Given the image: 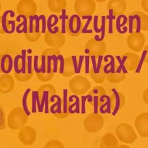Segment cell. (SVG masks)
<instances>
[{
	"instance_id": "cell-1",
	"label": "cell",
	"mask_w": 148,
	"mask_h": 148,
	"mask_svg": "<svg viewBox=\"0 0 148 148\" xmlns=\"http://www.w3.org/2000/svg\"><path fill=\"white\" fill-rule=\"evenodd\" d=\"M128 27L130 33L148 31V15L142 11H135L129 14Z\"/></svg>"
},
{
	"instance_id": "cell-2",
	"label": "cell",
	"mask_w": 148,
	"mask_h": 148,
	"mask_svg": "<svg viewBox=\"0 0 148 148\" xmlns=\"http://www.w3.org/2000/svg\"><path fill=\"white\" fill-rule=\"evenodd\" d=\"M27 114L21 107H16L12 110L7 118V125L10 130H20L28 121Z\"/></svg>"
},
{
	"instance_id": "cell-3",
	"label": "cell",
	"mask_w": 148,
	"mask_h": 148,
	"mask_svg": "<svg viewBox=\"0 0 148 148\" xmlns=\"http://www.w3.org/2000/svg\"><path fill=\"white\" fill-rule=\"evenodd\" d=\"M115 134L120 141L127 144L134 143L137 139V135L133 127L127 123H121L115 130Z\"/></svg>"
},
{
	"instance_id": "cell-4",
	"label": "cell",
	"mask_w": 148,
	"mask_h": 148,
	"mask_svg": "<svg viewBox=\"0 0 148 148\" xmlns=\"http://www.w3.org/2000/svg\"><path fill=\"white\" fill-rule=\"evenodd\" d=\"M96 5L94 0H75L74 10L80 16H89L94 14Z\"/></svg>"
},
{
	"instance_id": "cell-5",
	"label": "cell",
	"mask_w": 148,
	"mask_h": 148,
	"mask_svg": "<svg viewBox=\"0 0 148 148\" xmlns=\"http://www.w3.org/2000/svg\"><path fill=\"white\" fill-rule=\"evenodd\" d=\"M84 126L86 130L89 133H97L104 126V120L100 114L93 113L85 119Z\"/></svg>"
},
{
	"instance_id": "cell-6",
	"label": "cell",
	"mask_w": 148,
	"mask_h": 148,
	"mask_svg": "<svg viewBox=\"0 0 148 148\" xmlns=\"http://www.w3.org/2000/svg\"><path fill=\"white\" fill-rule=\"evenodd\" d=\"M37 10L38 7L34 0H20L16 5L17 14L26 18L34 16Z\"/></svg>"
},
{
	"instance_id": "cell-7",
	"label": "cell",
	"mask_w": 148,
	"mask_h": 148,
	"mask_svg": "<svg viewBox=\"0 0 148 148\" xmlns=\"http://www.w3.org/2000/svg\"><path fill=\"white\" fill-rule=\"evenodd\" d=\"M146 42V37L141 32H133L128 36L127 44L130 49L135 52H141Z\"/></svg>"
},
{
	"instance_id": "cell-8",
	"label": "cell",
	"mask_w": 148,
	"mask_h": 148,
	"mask_svg": "<svg viewBox=\"0 0 148 148\" xmlns=\"http://www.w3.org/2000/svg\"><path fill=\"white\" fill-rule=\"evenodd\" d=\"M18 138L20 142L24 145H32L34 144L37 139V132L31 126H24L19 130Z\"/></svg>"
},
{
	"instance_id": "cell-9",
	"label": "cell",
	"mask_w": 148,
	"mask_h": 148,
	"mask_svg": "<svg viewBox=\"0 0 148 148\" xmlns=\"http://www.w3.org/2000/svg\"><path fill=\"white\" fill-rule=\"evenodd\" d=\"M135 127L138 134L143 138H148V113L138 114L135 119Z\"/></svg>"
},
{
	"instance_id": "cell-10",
	"label": "cell",
	"mask_w": 148,
	"mask_h": 148,
	"mask_svg": "<svg viewBox=\"0 0 148 148\" xmlns=\"http://www.w3.org/2000/svg\"><path fill=\"white\" fill-rule=\"evenodd\" d=\"M82 19L77 14L71 15L66 23V29L71 35H79L83 30Z\"/></svg>"
},
{
	"instance_id": "cell-11",
	"label": "cell",
	"mask_w": 148,
	"mask_h": 148,
	"mask_svg": "<svg viewBox=\"0 0 148 148\" xmlns=\"http://www.w3.org/2000/svg\"><path fill=\"white\" fill-rule=\"evenodd\" d=\"M112 92L113 96L111 97V111H112L113 116H115L125 105V99L123 95L116 88H112Z\"/></svg>"
},
{
	"instance_id": "cell-12",
	"label": "cell",
	"mask_w": 148,
	"mask_h": 148,
	"mask_svg": "<svg viewBox=\"0 0 148 148\" xmlns=\"http://www.w3.org/2000/svg\"><path fill=\"white\" fill-rule=\"evenodd\" d=\"M107 7L114 15L120 16L125 14L127 9V3L125 0H110Z\"/></svg>"
},
{
	"instance_id": "cell-13",
	"label": "cell",
	"mask_w": 148,
	"mask_h": 148,
	"mask_svg": "<svg viewBox=\"0 0 148 148\" xmlns=\"http://www.w3.org/2000/svg\"><path fill=\"white\" fill-rule=\"evenodd\" d=\"M15 80L10 74H3L0 76V92L8 94L13 90Z\"/></svg>"
},
{
	"instance_id": "cell-14",
	"label": "cell",
	"mask_w": 148,
	"mask_h": 148,
	"mask_svg": "<svg viewBox=\"0 0 148 148\" xmlns=\"http://www.w3.org/2000/svg\"><path fill=\"white\" fill-rule=\"evenodd\" d=\"M14 69V59L10 54H3L0 56V72L10 74Z\"/></svg>"
},
{
	"instance_id": "cell-15",
	"label": "cell",
	"mask_w": 148,
	"mask_h": 148,
	"mask_svg": "<svg viewBox=\"0 0 148 148\" xmlns=\"http://www.w3.org/2000/svg\"><path fill=\"white\" fill-rule=\"evenodd\" d=\"M121 57L125 60V66L128 71H135L139 63L140 56L138 54L128 52Z\"/></svg>"
},
{
	"instance_id": "cell-16",
	"label": "cell",
	"mask_w": 148,
	"mask_h": 148,
	"mask_svg": "<svg viewBox=\"0 0 148 148\" xmlns=\"http://www.w3.org/2000/svg\"><path fill=\"white\" fill-rule=\"evenodd\" d=\"M119 142L116 137L111 132L105 134L101 138L99 148H116Z\"/></svg>"
},
{
	"instance_id": "cell-17",
	"label": "cell",
	"mask_w": 148,
	"mask_h": 148,
	"mask_svg": "<svg viewBox=\"0 0 148 148\" xmlns=\"http://www.w3.org/2000/svg\"><path fill=\"white\" fill-rule=\"evenodd\" d=\"M15 29L14 22L10 21L6 15L0 16V34H11Z\"/></svg>"
},
{
	"instance_id": "cell-18",
	"label": "cell",
	"mask_w": 148,
	"mask_h": 148,
	"mask_svg": "<svg viewBox=\"0 0 148 148\" xmlns=\"http://www.w3.org/2000/svg\"><path fill=\"white\" fill-rule=\"evenodd\" d=\"M67 7L66 0H48L47 7L53 14L60 13Z\"/></svg>"
},
{
	"instance_id": "cell-19",
	"label": "cell",
	"mask_w": 148,
	"mask_h": 148,
	"mask_svg": "<svg viewBox=\"0 0 148 148\" xmlns=\"http://www.w3.org/2000/svg\"><path fill=\"white\" fill-rule=\"evenodd\" d=\"M104 62L107 63L103 68V72L105 74H112L116 72V60L114 56L107 54L103 58Z\"/></svg>"
},
{
	"instance_id": "cell-20",
	"label": "cell",
	"mask_w": 148,
	"mask_h": 148,
	"mask_svg": "<svg viewBox=\"0 0 148 148\" xmlns=\"http://www.w3.org/2000/svg\"><path fill=\"white\" fill-rule=\"evenodd\" d=\"M63 35V34L61 32L60 34H59V32L57 34H51L47 31H46L44 38L47 44L53 46L54 44H60L62 42Z\"/></svg>"
},
{
	"instance_id": "cell-21",
	"label": "cell",
	"mask_w": 148,
	"mask_h": 148,
	"mask_svg": "<svg viewBox=\"0 0 148 148\" xmlns=\"http://www.w3.org/2000/svg\"><path fill=\"white\" fill-rule=\"evenodd\" d=\"M141 56L140 57V61L138 66L135 70V73H138L140 72L143 64L148 63V45L144 47L143 50L141 51Z\"/></svg>"
},
{
	"instance_id": "cell-22",
	"label": "cell",
	"mask_w": 148,
	"mask_h": 148,
	"mask_svg": "<svg viewBox=\"0 0 148 148\" xmlns=\"http://www.w3.org/2000/svg\"><path fill=\"white\" fill-rule=\"evenodd\" d=\"M99 99L100 102H104L100 106V110L101 113H104V108L105 107H107V111H108V113H110L111 112V97L107 94H104L100 97Z\"/></svg>"
},
{
	"instance_id": "cell-23",
	"label": "cell",
	"mask_w": 148,
	"mask_h": 148,
	"mask_svg": "<svg viewBox=\"0 0 148 148\" xmlns=\"http://www.w3.org/2000/svg\"><path fill=\"white\" fill-rule=\"evenodd\" d=\"M116 58L118 61L119 66L116 68L115 73L121 74V73H123L125 74L128 73V71L127 69H126V67L125 66V60L121 57V56L120 55H117L116 56Z\"/></svg>"
},
{
	"instance_id": "cell-24",
	"label": "cell",
	"mask_w": 148,
	"mask_h": 148,
	"mask_svg": "<svg viewBox=\"0 0 148 148\" xmlns=\"http://www.w3.org/2000/svg\"><path fill=\"white\" fill-rule=\"evenodd\" d=\"M31 91L32 90L31 88H27L24 92L23 96H22V105H23L22 108L28 116L30 114V112L29 111L28 107V102L29 97L31 93Z\"/></svg>"
},
{
	"instance_id": "cell-25",
	"label": "cell",
	"mask_w": 148,
	"mask_h": 148,
	"mask_svg": "<svg viewBox=\"0 0 148 148\" xmlns=\"http://www.w3.org/2000/svg\"><path fill=\"white\" fill-rule=\"evenodd\" d=\"M42 97L40 99V109L41 111L42 109L43 106L46 107V110L48 112V107H49V91L48 89H43L42 90Z\"/></svg>"
},
{
	"instance_id": "cell-26",
	"label": "cell",
	"mask_w": 148,
	"mask_h": 148,
	"mask_svg": "<svg viewBox=\"0 0 148 148\" xmlns=\"http://www.w3.org/2000/svg\"><path fill=\"white\" fill-rule=\"evenodd\" d=\"M31 100H32V110L35 112L36 105L40 109V93L38 90H33L31 91Z\"/></svg>"
},
{
	"instance_id": "cell-27",
	"label": "cell",
	"mask_w": 148,
	"mask_h": 148,
	"mask_svg": "<svg viewBox=\"0 0 148 148\" xmlns=\"http://www.w3.org/2000/svg\"><path fill=\"white\" fill-rule=\"evenodd\" d=\"M22 68V57L21 54H17L14 59V73L21 74Z\"/></svg>"
},
{
	"instance_id": "cell-28",
	"label": "cell",
	"mask_w": 148,
	"mask_h": 148,
	"mask_svg": "<svg viewBox=\"0 0 148 148\" xmlns=\"http://www.w3.org/2000/svg\"><path fill=\"white\" fill-rule=\"evenodd\" d=\"M27 50L23 49L21 50V57H22V68H21V73L22 75H25L27 72Z\"/></svg>"
},
{
	"instance_id": "cell-29",
	"label": "cell",
	"mask_w": 148,
	"mask_h": 148,
	"mask_svg": "<svg viewBox=\"0 0 148 148\" xmlns=\"http://www.w3.org/2000/svg\"><path fill=\"white\" fill-rule=\"evenodd\" d=\"M44 148H65L64 144L58 140H52L46 143Z\"/></svg>"
},
{
	"instance_id": "cell-30",
	"label": "cell",
	"mask_w": 148,
	"mask_h": 148,
	"mask_svg": "<svg viewBox=\"0 0 148 148\" xmlns=\"http://www.w3.org/2000/svg\"><path fill=\"white\" fill-rule=\"evenodd\" d=\"M7 127V119L5 112L1 104H0V130H5Z\"/></svg>"
},
{
	"instance_id": "cell-31",
	"label": "cell",
	"mask_w": 148,
	"mask_h": 148,
	"mask_svg": "<svg viewBox=\"0 0 148 148\" xmlns=\"http://www.w3.org/2000/svg\"><path fill=\"white\" fill-rule=\"evenodd\" d=\"M51 96L54 98L55 99L57 100V102L56 103V104L53 105L51 107V112L52 113H53L54 111V108L56 107H57V109L56 110V113H60L61 112V104H62V99L60 96H59L57 94H53Z\"/></svg>"
},
{
	"instance_id": "cell-32",
	"label": "cell",
	"mask_w": 148,
	"mask_h": 148,
	"mask_svg": "<svg viewBox=\"0 0 148 148\" xmlns=\"http://www.w3.org/2000/svg\"><path fill=\"white\" fill-rule=\"evenodd\" d=\"M33 57L31 55H27V72L26 74L32 76L33 74Z\"/></svg>"
},
{
	"instance_id": "cell-33",
	"label": "cell",
	"mask_w": 148,
	"mask_h": 148,
	"mask_svg": "<svg viewBox=\"0 0 148 148\" xmlns=\"http://www.w3.org/2000/svg\"><path fill=\"white\" fill-rule=\"evenodd\" d=\"M47 56L46 54H42L41 56V62L39 74H46L47 73Z\"/></svg>"
},
{
	"instance_id": "cell-34",
	"label": "cell",
	"mask_w": 148,
	"mask_h": 148,
	"mask_svg": "<svg viewBox=\"0 0 148 148\" xmlns=\"http://www.w3.org/2000/svg\"><path fill=\"white\" fill-rule=\"evenodd\" d=\"M90 103L92 102L93 97L91 95H86L81 96V102H82V113H85L86 111V101Z\"/></svg>"
},
{
	"instance_id": "cell-35",
	"label": "cell",
	"mask_w": 148,
	"mask_h": 148,
	"mask_svg": "<svg viewBox=\"0 0 148 148\" xmlns=\"http://www.w3.org/2000/svg\"><path fill=\"white\" fill-rule=\"evenodd\" d=\"M71 96H72V97L74 98L75 102L72 105L69 107V112H70V113H73V108L74 107H76V111H77V113L78 111H79V109L80 99H79V97L77 95H75V94H72V95H71Z\"/></svg>"
},
{
	"instance_id": "cell-36",
	"label": "cell",
	"mask_w": 148,
	"mask_h": 148,
	"mask_svg": "<svg viewBox=\"0 0 148 148\" xmlns=\"http://www.w3.org/2000/svg\"><path fill=\"white\" fill-rule=\"evenodd\" d=\"M68 91L67 88L63 89V112L66 113L67 112L68 100Z\"/></svg>"
},
{
	"instance_id": "cell-37",
	"label": "cell",
	"mask_w": 148,
	"mask_h": 148,
	"mask_svg": "<svg viewBox=\"0 0 148 148\" xmlns=\"http://www.w3.org/2000/svg\"><path fill=\"white\" fill-rule=\"evenodd\" d=\"M57 58L59 63V73L62 74H64L65 72V60L64 56L63 54H60L57 56Z\"/></svg>"
},
{
	"instance_id": "cell-38",
	"label": "cell",
	"mask_w": 148,
	"mask_h": 148,
	"mask_svg": "<svg viewBox=\"0 0 148 148\" xmlns=\"http://www.w3.org/2000/svg\"><path fill=\"white\" fill-rule=\"evenodd\" d=\"M41 33H42L30 34V33H27L24 34H25L26 38L28 40L30 41V42H34L37 41L38 40H39V38H40V35H41Z\"/></svg>"
},
{
	"instance_id": "cell-39",
	"label": "cell",
	"mask_w": 148,
	"mask_h": 148,
	"mask_svg": "<svg viewBox=\"0 0 148 148\" xmlns=\"http://www.w3.org/2000/svg\"><path fill=\"white\" fill-rule=\"evenodd\" d=\"M90 60L91 61L92 67L93 70L94 74H99L100 71L98 70L96 56L95 55H91L90 56Z\"/></svg>"
},
{
	"instance_id": "cell-40",
	"label": "cell",
	"mask_w": 148,
	"mask_h": 148,
	"mask_svg": "<svg viewBox=\"0 0 148 148\" xmlns=\"http://www.w3.org/2000/svg\"><path fill=\"white\" fill-rule=\"evenodd\" d=\"M52 61V70L53 72L56 74L58 72V60L57 58V56L56 54L51 55Z\"/></svg>"
},
{
	"instance_id": "cell-41",
	"label": "cell",
	"mask_w": 148,
	"mask_h": 148,
	"mask_svg": "<svg viewBox=\"0 0 148 148\" xmlns=\"http://www.w3.org/2000/svg\"><path fill=\"white\" fill-rule=\"evenodd\" d=\"M90 56L86 55L84 56V73L86 75L89 74L90 72Z\"/></svg>"
},
{
	"instance_id": "cell-42",
	"label": "cell",
	"mask_w": 148,
	"mask_h": 148,
	"mask_svg": "<svg viewBox=\"0 0 148 148\" xmlns=\"http://www.w3.org/2000/svg\"><path fill=\"white\" fill-rule=\"evenodd\" d=\"M39 56L35 55L33 56V69L36 74H39Z\"/></svg>"
},
{
	"instance_id": "cell-43",
	"label": "cell",
	"mask_w": 148,
	"mask_h": 148,
	"mask_svg": "<svg viewBox=\"0 0 148 148\" xmlns=\"http://www.w3.org/2000/svg\"><path fill=\"white\" fill-rule=\"evenodd\" d=\"M52 62L51 55H50V54L47 55V74H51V73Z\"/></svg>"
},
{
	"instance_id": "cell-44",
	"label": "cell",
	"mask_w": 148,
	"mask_h": 148,
	"mask_svg": "<svg viewBox=\"0 0 148 148\" xmlns=\"http://www.w3.org/2000/svg\"><path fill=\"white\" fill-rule=\"evenodd\" d=\"M71 58L72 61L73 66L74 68L75 73L78 74V61L77 56L76 55H72L71 56Z\"/></svg>"
},
{
	"instance_id": "cell-45",
	"label": "cell",
	"mask_w": 148,
	"mask_h": 148,
	"mask_svg": "<svg viewBox=\"0 0 148 148\" xmlns=\"http://www.w3.org/2000/svg\"><path fill=\"white\" fill-rule=\"evenodd\" d=\"M84 54H80L79 56V60H78V74H79L81 72L82 68L83 67V63L84 61Z\"/></svg>"
},
{
	"instance_id": "cell-46",
	"label": "cell",
	"mask_w": 148,
	"mask_h": 148,
	"mask_svg": "<svg viewBox=\"0 0 148 148\" xmlns=\"http://www.w3.org/2000/svg\"><path fill=\"white\" fill-rule=\"evenodd\" d=\"M99 98L97 95H94L93 97V101L94 104V114H98V101L99 100Z\"/></svg>"
},
{
	"instance_id": "cell-47",
	"label": "cell",
	"mask_w": 148,
	"mask_h": 148,
	"mask_svg": "<svg viewBox=\"0 0 148 148\" xmlns=\"http://www.w3.org/2000/svg\"><path fill=\"white\" fill-rule=\"evenodd\" d=\"M103 58H104V56L102 55V54H100V55L98 56L97 65L98 70L99 71H100V70H101V66H102V64Z\"/></svg>"
},
{
	"instance_id": "cell-48",
	"label": "cell",
	"mask_w": 148,
	"mask_h": 148,
	"mask_svg": "<svg viewBox=\"0 0 148 148\" xmlns=\"http://www.w3.org/2000/svg\"><path fill=\"white\" fill-rule=\"evenodd\" d=\"M141 7L143 10L148 14V0H142Z\"/></svg>"
},
{
	"instance_id": "cell-49",
	"label": "cell",
	"mask_w": 148,
	"mask_h": 148,
	"mask_svg": "<svg viewBox=\"0 0 148 148\" xmlns=\"http://www.w3.org/2000/svg\"><path fill=\"white\" fill-rule=\"evenodd\" d=\"M143 99L144 102L148 105V88L144 91L143 93Z\"/></svg>"
},
{
	"instance_id": "cell-50",
	"label": "cell",
	"mask_w": 148,
	"mask_h": 148,
	"mask_svg": "<svg viewBox=\"0 0 148 148\" xmlns=\"http://www.w3.org/2000/svg\"><path fill=\"white\" fill-rule=\"evenodd\" d=\"M116 148H130V147L128 145L123 144V145H119Z\"/></svg>"
},
{
	"instance_id": "cell-51",
	"label": "cell",
	"mask_w": 148,
	"mask_h": 148,
	"mask_svg": "<svg viewBox=\"0 0 148 148\" xmlns=\"http://www.w3.org/2000/svg\"><path fill=\"white\" fill-rule=\"evenodd\" d=\"M90 49H89V48H86V49H84V53L86 54V55L89 54V53H90Z\"/></svg>"
},
{
	"instance_id": "cell-52",
	"label": "cell",
	"mask_w": 148,
	"mask_h": 148,
	"mask_svg": "<svg viewBox=\"0 0 148 148\" xmlns=\"http://www.w3.org/2000/svg\"><path fill=\"white\" fill-rule=\"evenodd\" d=\"M93 94H95V95L99 94V89H97V88H95V89H93Z\"/></svg>"
},
{
	"instance_id": "cell-53",
	"label": "cell",
	"mask_w": 148,
	"mask_h": 148,
	"mask_svg": "<svg viewBox=\"0 0 148 148\" xmlns=\"http://www.w3.org/2000/svg\"><path fill=\"white\" fill-rule=\"evenodd\" d=\"M27 54L29 55H31V54L32 53V50L31 49H28L27 50Z\"/></svg>"
},
{
	"instance_id": "cell-54",
	"label": "cell",
	"mask_w": 148,
	"mask_h": 148,
	"mask_svg": "<svg viewBox=\"0 0 148 148\" xmlns=\"http://www.w3.org/2000/svg\"><path fill=\"white\" fill-rule=\"evenodd\" d=\"M95 1L98 3H104V2L107 1V0H95Z\"/></svg>"
},
{
	"instance_id": "cell-55",
	"label": "cell",
	"mask_w": 148,
	"mask_h": 148,
	"mask_svg": "<svg viewBox=\"0 0 148 148\" xmlns=\"http://www.w3.org/2000/svg\"><path fill=\"white\" fill-rule=\"evenodd\" d=\"M1 2H0V12H1Z\"/></svg>"
},
{
	"instance_id": "cell-56",
	"label": "cell",
	"mask_w": 148,
	"mask_h": 148,
	"mask_svg": "<svg viewBox=\"0 0 148 148\" xmlns=\"http://www.w3.org/2000/svg\"><path fill=\"white\" fill-rule=\"evenodd\" d=\"M26 148V147H22V148Z\"/></svg>"
},
{
	"instance_id": "cell-57",
	"label": "cell",
	"mask_w": 148,
	"mask_h": 148,
	"mask_svg": "<svg viewBox=\"0 0 148 148\" xmlns=\"http://www.w3.org/2000/svg\"><path fill=\"white\" fill-rule=\"evenodd\" d=\"M0 138H1V135H0Z\"/></svg>"
},
{
	"instance_id": "cell-58",
	"label": "cell",
	"mask_w": 148,
	"mask_h": 148,
	"mask_svg": "<svg viewBox=\"0 0 148 148\" xmlns=\"http://www.w3.org/2000/svg\"></svg>"
}]
</instances>
